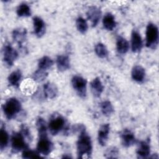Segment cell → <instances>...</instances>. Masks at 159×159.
Instances as JSON below:
<instances>
[{
  "label": "cell",
  "instance_id": "cell-1",
  "mask_svg": "<svg viewBox=\"0 0 159 159\" xmlns=\"http://www.w3.org/2000/svg\"><path fill=\"white\" fill-rule=\"evenodd\" d=\"M77 152L79 158H89L92 152V143L85 129L80 132L77 141Z\"/></svg>",
  "mask_w": 159,
  "mask_h": 159
},
{
  "label": "cell",
  "instance_id": "cell-2",
  "mask_svg": "<svg viewBox=\"0 0 159 159\" xmlns=\"http://www.w3.org/2000/svg\"><path fill=\"white\" fill-rule=\"evenodd\" d=\"M2 109L6 118L11 119L21 110V104L16 98H11L6 101L2 106Z\"/></svg>",
  "mask_w": 159,
  "mask_h": 159
},
{
  "label": "cell",
  "instance_id": "cell-3",
  "mask_svg": "<svg viewBox=\"0 0 159 159\" xmlns=\"http://www.w3.org/2000/svg\"><path fill=\"white\" fill-rule=\"evenodd\" d=\"M158 43V29L153 23H149L146 29V46L155 48Z\"/></svg>",
  "mask_w": 159,
  "mask_h": 159
},
{
  "label": "cell",
  "instance_id": "cell-4",
  "mask_svg": "<svg viewBox=\"0 0 159 159\" xmlns=\"http://www.w3.org/2000/svg\"><path fill=\"white\" fill-rule=\"evenodd\" d=\"M24 137L22 132H15L12 134L11 137V148L12 152L17 153L27 148Z\"/></svg>",
  "mask_w": 159,
  "mask_h": 159
},
{
  "label": "cell",
  "instance_id": "cell-5",
  "mask_svg": "<svg viewBox=\"0 0 159 159\" xmlns=\"http://www.w3.org/2000/svg\"><path fill=\"white\" fill-rule=\"evenodd\" d=\"M86 80L80 76H74L71 80V84L77 94L81 98L86 95Z\"/></svg>",
  "mask_w": 159,
  "mask_h": 159
},
{
  "label": "cell",
  "instance_id": "cell-6",
  "mask_svg": "<svg viewBox=\"0 0 159 159\" xmlns=\"http://www.w3.org/2000/svg\"><path fill=\"white\" fill-rule=\"evenodd\" d=\"M53 148V143L48 140L47 136L39 137L37 145V150L39 153L47 155L51 153Z\"/></svg>",
  "mask_w": 159,
  "mask_h": 159
},
{
  "label": "cell",
  "instance_id": "cell-7",
  "mask_svg": "<svg viewBox=\"0 0 159 159\" xmlns=\"http://www.w3.org/2000/svg\"><path fill=\"white\" fill-rule=\"evenodd\" d=\"M65 119L61 116H56L52 117L49 123L48 128L52 135L57 134L64 127Z\"/></svg>",
  "mask_w": 159,
  "mask_h": 159
},
{
  "label": "cell",
  "instance_id": "cell-8",
  "mask_svg": "<svg viewBox=\"0 0 159 159\" xmlns=\"http://www.w3.org/2000/svg\"><path fill=\"white\" fill-rule=\"evenodd\" d=\"M3 57L5 63L9 66L14 64V61L18 57V53L11 45H6L3 50Z\"/></svg>",
  "mask_w": 159,
  "mask_h": 159
},
{
  "label": "cell",
  "instance_id": "cell-9",
  "mask_svg": "<svg viewBox=\"0 0 159 159\" xmlns=\"http://www.w3.org/2000/svg\"><path fill=\"white\" fill-rule=\"evenodd\" d=\"M86 16L88 19L91 21L92 26L95 27L98 24L101 18V12L97 7L91 6L86 12Z\"/></svg>",
  "mask_w": 159,
  "mask_h": 159
},
{
  "label": "cell",
  "instance_id": "cell-10",
  "mask_svg": "<svg viewBox=\"0 0 159 159\" xmlns=\"http://www.w3.org/2000/svg\"><path fill=\"white\" fill-rule=\"evenodd\" d=\"M120 138L122 145L125 147H129L133 145L136 141L134 133L131 130L127 129L123 130V131L121 132Z\"/></svg>",
  "mask_w": 159,
  "mask_h": 159
},
{
  "label": "cell",
  "instance_id": "cell-11",
  "mask_svg": "<svg viewBox=\"0 0 159 159\" xmlns=\"http://www.w3.org/2000/svg\"><path fill=\"white\" fill-rule=\"evenodd\" d=\"M142 46V40L140 34L136 30H133L131 35V47L132 52L135 53L140 52Z\"/></svg>",
  "mask_w": 159,
  "mask_h": 159
},
{
  "label": "cell",
  "instance_id": "cell-12",
  "mask_svg": "<svg viewBox=\"0 0 159 159\" xmlns=\"http://www.w3.org/2000/svg\"><path fill=\"white\" fill-rule=\"evenodd\" d=\"M110 131V125L109 124H105L101 126L98 131V139L99 143L104 146L108 140V135Z\"/></svg>",
  "mask_w": 159,
  "mask_h": 159
},
{
  "label": "cell",
  "instance_id": "cell-13",
  "mask_svg": "<svg viewBox=\"0 0 159 159\" xmlns=\"http://www.w3.org/2000/svg\"><path fill=\"white\" fill-rule=\"evenodd\" d=\"M34 33L38 37H41L45 32V25L43 20L39 17L33 18Z\"/></svg>",
  "mask_w": 159,
  "mask_h": 159
},
{
  "label": "cell",
  "instance_id": "cell-14",
  "mask_svg": "<svg viewBox=\"0 0 159 159\" xmlns=\"http://www.w3.org/2000/svg\"><path fill=\"white\" fill-rule=\"evenodd\" d=\"M150 153V147L148 142L142 141L139 143L137 149V155L139 158H147Z\"/></svg>",
  "mask_w": 159,
  "mask_h": 159
},
{
  "label": "cell",
  "instance_id": "cell-15",
  "mask_svg": "<svg viewBox=\"0 0 159 159\" xmlns=\"http://www.w3.org/2000/svg\"><path fill=\"white\" fill-rule=\"evenodd\" d=\"M43 93L47 98L53 99L58 94L57 87L55 84L48 82L43 86Z\"/></svg>",
  "mask_w": 159,
  "mask_h": 159
},
{
  "label": "cell",
  "instance_id": "cell-16",
  "mask_svg": "<svg viewBox=\"0 0 159 159\" xmlns=\"http://www.w3.org/2000/svg\"><path fill=\"white\" fill-rule=\"evenodd\" d=\"M91 91L95 97H99L103 91L104 86L99 78H94L90 83Z\"/></svg>",
  "mask_w": 159,
  "mask_h": 159
},
{
  "label": "cell",
  "instance_id": "cell-17",
  "mask_svg": "<svg viewBox=\"0 0 159 159\" xmlns=\"http://www.w3.org/2000/svg\"><path fill=\"white\" fill-rule=\"evenodd\" d=\"M131 75L134 81L139 83L142 82L145 76V69L140 65H136L132 68Z\"/></svg>",
  "mask_w": 159,
  "mask_h": 159
},
{
  "label": "cell",
  "instance_id": "cell-18",
  "mask_svg": "<svg viewBox=\"0 0 159 159\" xmlns=\"http://www.w3.org/2000/svg\"><path fill=\"white\" fill-rule=\"evenodd\" d=\"M102 24L104 27L108 30H112L116 26L114 16L111 13H106L103 17Z\"/></svg>",
  "mask_w": 159,
  "mask_h": 159
},
{
  "label": "cell",
  "instance_id": "cell-19",
  "mask_svg": "<svg viewBox=\"0 0 159 159\" xmlns=\"http://www.w3.org/2000/svg\"><path fill=\"white\" fill-rule=\"evenodd\" d=\"M57 66L59 71H64L70 68V60L66 55H59L57 58Z\"/></svg>",
  "mask_w": 159,
  "mask_h": 159
},
{
  "label": "cell",
  "instance_id": "cell-20",
  "mask_svg": "<svg viewBox=\"0 0 159 159\" xmlns=\"http://www.w3.org/2000/svg\"><path fill=\"white\" fill-rule=\"evenodd\" d=\"M26 29H16L12 32V37L19 45H22L26 38Z\"/></svg>",
  "mask_w": 159,
  "mask_h": 159
},
{
  "label": "cell",
  "instance_id": "cell-21",
  "mask_svg": "<svg viewBox=\"0 0 159 159\" xmlns=\"http://www.w3.org/2000/svg\"><path fill=\"white\" fill-rule=\"evenodd\" d=\"M116 47L118 52L121 54H124L128 51L129 48V44L125 39L122 37H118L117 39Z\"/></svg>",
  "mask_w": 159,
  "mask_h": 159
},
{
  "label": "cell",
  "instance_id": "cell-22",
  "mask_svg": "<svg viewBox=\"0 0 159 159\" xmlns=\"http://www.w3.org/2000/svg\"><path fill=\"white\" fill-rule=\"evenodd\" d=\"M22 78V73L20 70H17L13 72H12L9 77H8V81L9 83L13 86L17 87L19 84L20 80Z\"/></svg>",
  "mask_w": 159,
  "mask_h": 159
},
{
  "label": "cell",
  "instance_id": "cell-23",
  "mask_svg": "<svg viewBox=\"0 0 159 159\" xmlns=\"http://www.w3.org/2000/svg\"><path fill=\"white\" fill-rule=\"evenodd\" d=\"M53 60L47 56H44L41 58L38 63L39 69L47 71L48 69L50 68L53 65Z\"/></svg>",
  "mask_w": 159,
  "mask_h": 159
},
{
  "label": "cell",
  "instance_id": "cell-24",
  "mask_svg": "<svg viewBox=\"0 0 159 159\" xmlns=\"http://www.w3.org/2000/svg\"><path fill=\"white\" fill-rule=\"evenodd\" d=\"M17 14L19 17H29L31 15V10L28 4L21 3L17 8Z\"/></svg>",
  "mask_w": 159,
  "mask_h": 159
},
{
  "label": "cell",
  "instance_id": "cell-25",
  "mask_svg": "<svg viewBox=\"0 0 159 159\" xmlns=\"http://www.w3.org/2000/svg\"><path fill=\"white\" fill-rule=\"evenodd\" d=\"M102 114L106 116H110L114 112V108L109 101H105L101 103L100 105Z\"/></svg>",
  "mask_w": 159,
  "mask_h": 159
},
{
  "label": "cell",
  "instance_id": "cell-26",
  "mask_svg": "<svg viewBox=\"0 0 159 159\" xmlns=\"http://www.w3.org/2000/svg\"><path fill=\"white\" fill-rule=\"evenodd\" d=\"M36 125H37L39 137L47 136V127L45 125V122L42 118L39 117L37 119L36 122Z\"/></svg>",
  "mask_w": 159,
  "mask_h": 159
},
{
  "label": "cell",
  "instance_id": "cell-27",
  "mask_svg": "<svg viewBox=\"0 0 159 159\" xmlns=\"http://www.w3.org/2000/svg\"><path fill=\"white\" fill-rule=\"evenodd\" d=\"M94 51L96 54L99 57L102 58L106 57L108 55V52L106 46L101 43H98L97 45H96Z\"/></svg>",
  "mask_w": 159,
  "mask_h": 159
},
{
  "label": "cell",
  "instance_id": "cell-28",
  "mask_svg": "<svg viewBox=\"0 0 159 159\" xmlns=\"http://www.w3.org/2000/svg\"><path fill=\"white\" fill-rule=\"evenodd\" d=\"M9 141V135L5 129L2 127L0 131V148L3 150L7 145Z\"/></svg>",
  "mask_w": 159,
  "mask_h": 159
},
{
  "label": "cell",
  "instance_id": "cell-29",
  "mask_svg": "<svg viewBox=\"0 0 159 159\" xmlns=\"http://www.w3.org/2000/svg\"><path fill=\"white\" fill-rule=\"evenodd\" d=\"M76 25L77 29L81 34H84L88 30V23L86 20L81 17H79L76 19Z\"/></svg>",
  "mask_w": 159,
  "mask_h": 159
},
{
  "label": "cell",
  "instance_id": "cell-30",
  "mask_svg": "<svg viewBox=\"0 0 159 159\" xmlns=\"http://www.w3.org/2000/svg\"><path fill=\"white\" fill-rule=\"evenodd\" d=\"M47 75H48V73H47V71L40 70V69H38L34 73L33 78L35 81H38V82H40V81H43L46 78Z\"/></svg>",
  "mask_w": 159,
  "mask_h": 159
},
{
  "label": "cell",
  "instance_id": "cell-31",
  "mask_svg": "<svg viewBox=\"0 0 159 159\" xmlns=\"http://www.w3.org/2000/svg\"><path fill=\"white\" fill-rule=\"evenodd\" d=\"M22 158H41L40 155H39L38 153L34 152L33 150H29L28 148H25L22 154Z\"/></svg>",
  "mask_w": 159,
  "mask_h": 159
},
{
  "label": "cell",
  "instance_id": "cell-32",
  "mask_svg": "<svg viewBox=\"0 0 159 159\" xmlns=\"http://www.w3.org/2000/svg\"><path fill=\"white\" fill-rule=\"evenodd\" d=\"M119 154L118 150L115 147H112L107 149L105 152V157L107 158H115L117 157Z\"/></svg>",
  "mask_w": 159,
  "mask_h": 159
}]
</instances>
